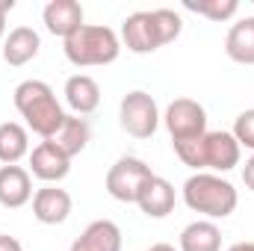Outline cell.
Listing matches in <instances>:
<instances>
[{
    "label": "cell",
    "mask_w": 254,
    "mask_h": 251,
    "mask_svg": "<svg viewBox=\"0 0 254 251\" xmlns=\"http://www.w3.org/2000/svg\"><path fill=\"white\" fill-rule=\"evenodd\" d=\"M15 110L27 122V130H33L42 139H54V133L63 127L65 113L54 95V89L45 80H24L15 86Z\"/></svg>",
    "instance_id": "cell-1"
},
{
    "label": "cell",
    "mask_w": 254,
    "mask_h": 251,
    "mask_svg": "<svg viewBox=\"0 0 254 251\" xmlns=\"http://www.w3.org/2000/svg\"><path fill=\"white\" fill-rule=\"evenodd\" d=\"M184 201H187V207L192 213H201L213 222V219H228L237 210L240 195H237L234 184L225 181L222 175L195 172L184 184Z\"/></svg>",
    "instance_id": "cell-2"
},
{
    "label": "cell",
    "mask_w": 254,
    "mask_h": 251,
    "mask_svg": "<svg viewBox=\"0 0 254 251\" xmlns=\"http://www.w3.org/2000/svg\"><path fill=\"white\" fill-rule=\"evenodd\" d=\"M65 60L77 68H92V65H110L119 60L122 42L116 30L104 24H83L77 33L65 39Z\"/></svg>",
    "instance_id": "cell-3"
},
{
    "label": "cell",
    "mask_w": 254,
    "mask_h": 251,
    "mask_svg": "<svg viewBox=\"0 0 254 251\" xmlns=\"http://www.w3.org/2000/svg\"><path fill=\"white\" fill-rule=\"evenodd\" d=\"M151 178H154V172H151V166L145 160H139V157H122L107 172V192L116 201H122V204H136L142 187Z\"/></svg>",
    "instance_id": "cell-4"
},
{
    "label": "cell",
    "mask_w": 254,
    "mask_h": 251,
    "mask_svg": "<svg viewBox=\"0 0 254 251\" xmlns=\"http://www.w3.org/2000/svg\"><path fill=\"white\" fill-rule=\"evenodd\" d=\"M119 119H122V127L133 139H151L160 127V110H157V101L136 89V92H127L122 98V107H119Z\"/></svg>",
    "instance_id": "cell-5"
},
{
    "label": "cell",
    "mask_w": 254,
    "mask_h": 251,
    "mask_svg": "<svg viewBox=\"0 0 254 251\" xmlns=\"http://www.w3.org/2000/svg\"><path fill=\"white\" fill-rule=\"evenodd\" d=\"M163 122L169 127L172 142H190V139H201L207 133V113L198 101L192 98H178L169 104Z\"/></svg>",
    "instance_id": "cell-6"
},
{
    "label": "cell",
    "mask_w": 254,
    "mask_h": 251,
    "mask_svg": "<svg viewBox=\"0 0 254 251\" xmlns=\"http://www.w3.org/2000/svg\"><path fill=\"white\" fill-rule=\"evenodd\" d=\"M240 142L234 139V133L228 130H207L201 139V157H204V169L213 172H231L240 166Z\"/></svg>",
    "instance_id": "cell-7"
},
{
    "label": "cell",
    "mask_w": 254,
    "mask_h": 251,
    "mask_svg": "<svg viewBox=\"0 0 254 251\" xmlns=\"http://www.w3.org/2000/svg\"><path fill=\"white\" fill-rule=\"evenodd\" d=\"M122 42L127 45L130 54H154L157 48H163L154 12H133L127 15L122 24Z\"/></svg>",
    "instance_id": "cell-8"
},
{
    "label": "cell",
    "mask_w": 254,
    "mask_h": 251,
    "mask_svg": "<svg viewBox=\"0 0 254 251\" xmlns=\"http://www.w3.org/2000/svg\"><path fill=\"white\" fill-rule=\"evenodd\" d=\"M30 172H33V178H39L45 184H60L71 172V157L63 154L51 139H45L30 151Z\"/></svg>",
    "instance_id": "cell-9"
},
{
    "label": "cell",
    "mask_w": 254,
    "mask_h": 251,
    "mask_svg": "<svg viewBox=\"0 0 254 251\" xmlns=\"http://www.w3.org/2000/svg\"><path fill=\"white\" fill-rule=\"evenodd\" d=\"M71 204H74L71 195L65 189L54 187V184H48V187L33 192V216L42 225H63L65 219L71 216Z\"/></svg>",
    "instance_id": "cell-10"
},
{
    "label": "cell",
    "mask_w": 254,
    "mask_h": 251,
    "mask_svg": "<svg viewBox=\"0 0 254 251\" xmlns=\"http://www.w3.org/2000/svg\"><path fill=\"white\" fill-rule=\"evenodd\" d=\"M42 21H45L48 33L68 39L71 33H77L83 27V6L77 0H51L42 12Z\"/></svg>",
    "instance_id": "cell-11"
},
{
    "label": "cell",
    "mask_w": 254,
    "mask_h": 251,
    "mask_svg": "<svg viewBox=\"0 0 254 251\" xmlns=\"http://www.w3.org/2000/svg\"><path fill=\"white\" fill-rule=\"evenodd\" d=\"M71 251H122V228L110 219H98L71 243Z\"/></svg>",
    "instance_id": "cell-12"
},
{
    "label": "cell",
    "mask_w": 254,
    "mask_h": 251,
    "mask_svg": "<svg viewBox=\"0 0 254 251\" xmlns=\"http://www.w3.org/2000/svg\"><path fill=\"white\" fill-rule=\"evenodd\" d=\"M136 204H139V210H142L148 219H166V216L175 210V187H172L166 178H157V175H154V178L142 187Z\"/></svg>",
    "instance_id": "cell-13"
},
{
    "label": "cell",
    "mask_w": 254,
    "mask_h": 251,
    "mask_svg": "<svg viewBox=\"0 0 254 251\" xmlns=\"http://www.w3.org/2000/svg\"><path fill=\"white\" fill-rule=\"evenodd\" d=\"M30 198H33L30 172L21 166H0V204L9 210H18Z\"/></svg>",
    "instance_id": "cell-14"
},
{
    "label": "cell",
    "mask_w": 254,
    "mask_h": 251,
    "mask_svg": "<svg viewBox=\"0 0 254 251\" xmlns=\"http://www.w3.org/2000/svg\"><path fill=\"white\" fill-rule=\"evenodd\" d=\"M65 104L74 110V116H89L101 104V86L89 74H74L65 80Z\"/></svg>",
    "instance_id": "cell-15"
},
{
    "label": "cell",
    "mask_w": 254,
    "mask_h": 251,
    "mask_svg": "<svg viewBox=\"0 0 254 251\" xmlns=\"http://www.w3.org/2000/svg\"><path fill=\"white\" fill-rule=\"evenodd\" d=\"M39 48H42V39L33 27H15L3 39V60L18 68V65H27L30 60H36Z\"/></svg>",
    "instance_id": "cell-16"
},
{
    "label": "cell",
    "mask_w": 254,
    "mask_h": 251,
    "mask_svg": "<svg viewBox=\"0 0 254 251\" xmlns=\"http://www.w3.org/2000/svg\"><path fill=\"white\" fill-rule=\"evenodd\" d=\"M225 54L240 65H254V18H240L225 36Z\"/></svg>",
    "instance_id": "cell-17"
},
{
    "label": "cell",
    "mask_w": 254,
    "mask_h": 251,
    "mask_svg": "<svg viewBox=\"0 0 254 251\" xmlns=\"http://www.w3.org/2000/svg\"><path fill=\"white\" fill-rule=\"evenodd\" d=\"M222 249V231L210 219H198L181 231V251H219Z\"/></svg>",
    "instance_id": "cell-18"
},
{
    "label": "cell",
    "mask_w": 254,
    "mask_h": 251,
    "mask_svg": "<svg viewBox=\"0 0 254 251\" xmlns=\"http://www.w3.org/2000/svg\"><path fill=\"white\" fill-rule=\"evenodd\" d=\"M89 139H92V127H89L86 119H80V116H65L63 127L54 133V139H51V142H54L63 154L77 157V154L89 145Z\"/></svg>",
    "instance_id": "cell-19"
},
{
    "label": "cell",
    "mask_w": 254,
    "mask_h": 251,
    "mask_svg": "<svg viewBox=\"0 0 254 251\" xmlns=\"http://www.w3.org/2000/svg\"><path fill=\"white\" fill-rule=\"evenodd\" d=\"M30 154V133L18 122H3L0 125V163L3 166H18Z\"/></svg>",
    "instance_id": "cell-20"
},
{
    "label": "cell",
    "mask_w": 254,
    "mask_h": 251,
    "mask_svg": "<svg viewBox=\"0 0 254 251\" xmlns=\"http://www.w3.org/2000/svg\"><path fill=\"white\" fill-rule=\"evenodd\" d=\"M184 9L204 15L210 21H228L240 12V3L237 0H184Z\"/></svg>",
    "instance_id": "cell-21"
},
{
    "label": "cell",
    "mask_w": 254,
    "mask_h": 251,
    "mask_svg": "<svg viewBox=\"0 0 254 251\" xmlns=\"http://www.w3.org/2000/svg\"><path fill=\"white\" fill-rule=\"evenodd\" d=\"M151 12H154V21H157V30H160L163 45H172V42L181 36V30H184L181 15H178L175 9H151Z\"/></svg>",
    "instance_id": "cell-22"
},
{
    "label": "cell",
    "mask_w": 254,
    "mask_h": 251,
    "mask_svg": "<svg viewBox=\"0 0 254 251\" xmlns=\"http://www.w3.org/2000/svg\"><path fill=\"white\" fill-rule=\"evenodd\" d=\"M234 139L240 142V148H249L254 151V110H246V113H240L237 116V122H234Z\"/></svg>",
    "instance_id": "cell-23"
},
{
    "label": "cell",
    "mask_w": 254,
    "mask_h": 251,
    "mask_svg": "<svg viewBox=\"0 0 254 251\" xmlns=\"http://www.w3.org/2000/svg\"><path fill=\"white\" fill-rule=\"evenodd\" d=\"M0 251H24V246H21L15 237H9V234H0Z\"/></svg>",
    "instance_id": "cell-24"
},
{
    "label": "cell",
    "mask_w": 254,
    "mask_h": 251,
    "mask_svg": "<svg viewBox=\"0 0 254 251\" xmlns=\"http://www.w3.org/2000/svg\"><path fill=\"white\" fill-rule=\"evenodd\" d=\"M243 181H246V187L254 192V154L246 160V166H243Z\"/></svg>",
    "instance_id": "cell-25"
},
{
    "label": "cell",
    "mask_w": 254,
    "mask_h": 251,
    "mask_svg": "<svg viewBox=\"0 0 254 251\" xmlns=\"http://www.w3.org/2000/svg\"><path fill=\"white\" fill-rule=\"evenodd\" d=\"M12 6H15L12 0H0V39L6 36V15L12 12Z\"/></svg>",
    "instance_id": "cell-26"
},
{
    "label": "cell",
    "mask_w": 254,
    "mask_h": 251,
    "mask_svg": "<svg viewBox=\"0 0 254 251\" xmlns=\"http://www.w3.org/2000/svg\"><path fill=\"white\" fill-rule=\"evenodd\" d=\"M228 251H254V243H234Z\"/></svg>",
    "instance_id": "cell-27"
},
{
    "label": "cell",
    "mask_w": 254,
    "mask_h": 251,
    "mask_svg": "<svg viewBox=\"0 0 254 251\" xmlns=\"http://www.w3.org/2000/svg\"><path fill=\"white\" fill-rule=\"evenodd\" d=\"M148 251H178L175 246H169V243H157V246H151Z\"/></svg>",
    "instance_id": "cell-28"
}]
</instances>
